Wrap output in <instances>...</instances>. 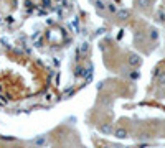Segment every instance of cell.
<instances>
[{"instance_id":"12","label":"cell","mask_w":165,"mask_h":148,"mask_svg":"<svg viewBox=\"0 0 165 148\" xmlns=\"http://www.w3.org/2000/svg\"><path fill=\"white\" fill-rule=\"evenodd\" d=\"M2 140H5V142H13L15 137H2Z\"/></svg>"},{"instance_id":"4","label":"cell","mask_w":165,"mask_h":148,"mask_svg":"<svg viewBox=\"0 0 165 148\" xmlns=\"http://www.w3.org/2000/svg\"><path fill=\"white\" fill-rule=\"evenodd\" d=\"M98 129L101 133H112V123H101Z\"/></svg>"},{"instance_id":"9","label":"cell","mask_w":165,"mask_h":148,"mask_svg":"<svg viewBox=\"0 0 165 148\" xmlns=\"http://www.w3.org/2000/svg\"><path fill=\"white\" fill-rule=\"evenodd\" d=\"M88 50H89V45H88V43H83L79 51H81V53H88Z\"/></svg>"},{"instance_id":"6","label":"cell","mask_w":165,"mask_h":148,"mask_svg":"<svg viewBox=\"0 0 165 148\" xmlns=\"http://www.w3.org/2000/svg\"><path fill=\"white\" fill-rule=\"evenodd\" d=\"M149 38H150V40H154V41H155V40L159 38V33H157V30H154V28H152V30L149 31Z\"/></svg>"},{"instance_id":"14","label":"cell","mask_w":165,"mask_h":148,"mask_svg":"<svg viewBox=\"0 0 165 148\" xmlns=\"http://www.w3.org/2000/svg\"><path fill=\"white\" fill-rule=\"evenodd\" d=\"M12 148H23V146H12Z\"/></svg>"},{"instance_id":"7","label":"cell","mask_w":165,"mask_h":148,"mask_svg":"<svg viewBox=\"0 0 165 148\" xmlns=\"http://www.w3.org/2000/svg\"><path fill=\"white\" fill-rule=\"evenodd\" d=\"M33 143H35V145H43V143H45V137L40 135V137H37V138L33 140Z\"/></svg>"},{"instance_id":"13","label":"cell","mask_w":165,"mask_h":148,"mask_svg":"<svg viewBox=\"0 0 165 148\" xmlns=\"http://www.w3.org/2000/svg\"><path fill=\"white\" fill-rule=\"evenodd\" d=\"M107 9H109V12H117V10H116V7H114V5H112V3H111V5H109V7H107Z\"/></svg>"},{"instance_id":"11","label":"cell","mask_w":165,"mask_h":148,"mask_svg":"<svg viewBox=\"0 0 165 148\" xmlns=\"http://www.w3.org/2000/svg\"><path fill=\"white\" fill-rule=\"evenodd\" d=\"M139 76H140V74L137 73V71H134V73H131V77H132V79H139Z\"/></svg>"},{"instance_id":"5","label":"cell","mask_w":165,"mask_h":148,"mask_svg":"<svg viewBox=\"0 0 165 148\" xmlns=\"http://www.w3.org/2000/svg\"><path fill=\"white\" fill-rule=\"evenodd\" d=\"M135 5L140 9H149L152 5V0H135Z\"/></svg>"},{"instance_id":"10","label":"cell","mask_w":165,"mask_h":148,"mask_svg":"<svg viewBox=\"0 0 165 148\" xmlns=\"http://www.w3.org/2000/svg\"><path fill=\"white\" fill-rule=\"evenodd\" d=\"M74 74H76V76H83V74H84V69H83V67H78Z\"/></svg>"},{"instance_id":"1","label":"cell","mask_w":165,"mask_h":148,"mask_svg":"<svg viewBox=\"0 0 165 148\" xmlns=\"http://www.w3.org/2000/svg\"><path fill=\"white\" fill-rule=\"evenodd\" d=\"M127 63H129V66H132V67H137L142 64V59H140V56L139 54H129V58H127Z\"/></svg>"},{"instance_id":"3","label":"cell","mask_w":165,"mask_h":148,"mask_svg":"<svg viewBox=\"0 0 165 148\" xmlns=\"http://www.w3.org/2000/svg\"><path fill=\"white\" fill-rule=\"evenodd\" d=\"M116 15H117L119 20H127L129 17H131V12H129L127 9H120V10L116 12Z\"/></svg>"},{"instance_id":"8","label":"cell","mask_w":165,"mask_h":148,"mask_svg":"<svg viewBox=\"0 0 165 148\" xmlns=\"http://www.w3.org/2000/svg\"><path fill=\"white\" fill-rule=\"evenodd\" d=\"M96 9H98V10H104V9H106L102 0H96Z\"/></svg>"},{"instance_id":"2","label":"cell","mask_w":165,"mask_h":148,"mask_svg":"<svg viewBox=\"0 0 165 148\" xmlns=\"http://www.w3.org/2000/svg\"><path fill=\"white\" fill-rule=\"evenodd\" d=\"M127 130L124 129V127H119V129H116L114 130V137L116 138H119V140H124V138H127Z\"/></svg>"}]
</instances>
